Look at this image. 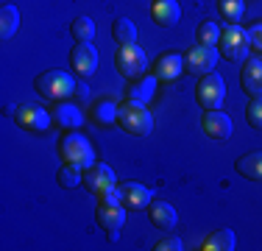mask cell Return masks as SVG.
Wrapping results in <instances>:
<instances>
[{
	"label": "cell",
	"instance_id": "cell-1",
	"mask_svg": "<svg viewBox=\"0 0 262 251\" xmlns=\"http://www.w3.org/2000/svg\"><path fill=\"white\" fill-rule=\"evenodd\" d=\"M117 123L126 134H134V137H145L154 131V117L151 112L145 109V103L140 100H126V103L117 106Z\"/></svg>",
	"mask_w": 262,
	"mask_h": 251
},
{
	"label": "cell",
	"instance_id": "cell-2",
	"mask_svg": "<svg viewBox=\"0 0 262 251\" xmlns=\"http://www.w3.org/2000/svg\"><path fill=\"white\" fill-rule=\"evenodd\" d=\"M34 87H36V92H39L42 98L56 100V103H61L64 98H70L73 92L78 90L76 78H73L70 73H64V70H45L42 75H36Z\"/></svg>",
	"mask_w": 262,
	"mask_h": 251
},
{
	"label": "cell",
	"instance_id": "cell-3",
	"mask_svg": "<svg viewBox=\"0 0 262 251\" xmlns=\"http://www.w3.org/2000/svg\"><path fill=\"white\" fill-rule=\"evenodd\" d=\"M59 154L67 165H76L81 171L95 165V151H92L90 140L84 134H64L59 142Z\"/></svg>",
	"mask_w": 262,
	"mask_h": 251
},
{
	"label": "cell",
	"instance_id": "cell-4",
	"mask_svg": "<svg viewBox=\"0 0 262 251\" xmlns=\"http://www.w3.org/2000/svg\"><path fill=\"white\" fill-rule=\"evenodd\" d=\"M248 50H251V39H248V31L240 25H229L221 31V42H217V53L229 61H246Z\"/></svg>",
	"mask_w": 262,
	"mask_h": 251
},
{
	"label": "cell",
	"instance_id": "cell-5",
	"mask_svg": "<svg viewBox=\"0 0 262 251\" xmlns=\"http://www.w3.org/2000/svg\"><path fill=\"white\" fill-rule=\"evenodd\" d=\"M115 65H117V70H120L123 78L137 81L148 70V56H145V50L137 48V45H120V50H117V56H115Z\"/></svg>",
	"mask_w": 262,
	"mask_h": 251
},
{
	"label": "cell",
	"instance_id": "cell-6",
	"mask_svg": "<svg viewBox=\"0 0 262 251\" xmlns=\"http://www.w3.org/2000/svg\"><path fill=\"white\" fill-rule=\"evenodd\" d=\"M226 100V81L217 73H207L198 84V103L204 109H221Z\"/></svg>",
	"mask_w": 262,
	"mask_h": 251
},
{
	"label": "cell",
	"instance_id": "cell-7",
	"mask_svg": "<svg viewBox=\"0 0 262 251\" xmlns=\"http://www.w3.org/2000/svg\"><path fill=\"white\" fill-rule=\"evenodd\" d=\"M14 120L26 131H48L53 123V117H51V112H45L42 106L26 103V106H17L14 109Z\"/></svg>",
	"mask_w": 262,
	"mask_h": 251
},
{
	"label": "cell",
	"instance_id": "cell-8",
	"mask_svg": "<svg viewBox=\"0 0 262 251\" xmlns=\"http://www.w3.org/2000/svg\"><path fill=\"white\" fill-rule=\"evenodd\" d=\"M215 65H217V48L215 45H195L184 56V70L198 73V75L215 73Z\"/></svg>",
	"mask_w": 262,
	"mask_h": 251
},
{
	"label": "cell",
	"instance_id": "cell-9",
	"mask_svg": "<svg viewBox=\"0 0 262 251\" xmlns=\"http://www.w3.org/2000/svg\"><path fill=\"white\" fill-rule=\"evenodd\" d=\"M204 134L212 137V140H229L232 137V117L226 115V112H221V109H207V115H204Z\"/></svg>",
	"mask_w": 262,
	"mask_h": 251
},
{
	"label": "cell",
	"instance_id": "cell-10",
	"mask_svg": "<svg viewBox=\"0 0 262 251\" xmlns=\"http://www.w3.org/2000/svg\"><path fill=\"white\" fill-rule=\"evenodd\" d=\"M84 187L90 193H95V196H101L109 187H115V171H112L109 165H103V162H95V165L86 168V173H84Z\"/></svg>",
	"mask_w": 262,
	"mask_h": 251
},
{
	"label": "cell",
	"instance_id": "cell-11",
	"mask_svg": "<svg viewBox=\"0 0 262 251\" xmlns=\"http://www.w3.org/2000/svg\"><path fill=\"white\" fill-rule=\"evenodd\" d=\"M70 65L78 75H92L98 70V50L92 48V42H78L70 53Z\"/></svg>",
	"mask_w": 262,
	"mask_h": 251
},
{
	"label": "cell",
	"instance_id": "cell-12",
	"mask_svg": "<svg viewBox=\"0 0 262 251\" xmlns=\"http://www.w3.org/2000/svg\"><path fill=\"white\" fill-rule=\"evenodd\" d=\"M120 204L126 206L128 212H140L151 206V190L137 181H128V184H120Z\"/></svg>",
	"mask_w": 262,
	"mask_h": 251
},
{
	"label": "cell",
	"instance_id": "cell-13",
	"mask_svg": "<svg viewBox=\"0 0 262 251\" xmlns=\"http://www.w3.org/2000/svg\"><path fill=\"white\" fill-rule=\"evenodd\" d=\"M240 81H243V90L251 98H262V59H246Z\"/></svg>",
	"mask_w": 262,
	"mask_h": 251
},
{
	"label": "cell",
	"instance_id": "cell-14",
	"mask_svg": "<svg viewBox=\"0 0 262 251\" xmlns=\"http://www.w3.org/2000/svg\"><path fill=\"white\" fill-rule=\"evenodd\" d=\"M95 218H98V223H101L103 232H120L123 221H126V206L123 204H103L101 201Z\"/></svg>",
	"mask_w": 262,
	"mask_h": 251
},
{
	"label": "cell",
	"instance_id": "cell-15",
	"mask_svg": "<svg viewBox=\"0 0 262 251\" xmlns=\"http://www.w3.org/2000/svg\"><path fill=\"white\" fill-rule=\"evenodd\" d=\"M151 17L157 25H162V28H170V25H176L179 17H182V6H179V0H154Z\"/></svg>",
	"mask_w": 262,
	"mask_h": 251
},
{
	"label": "cell",
	"instance_id": "cell-16",
	"mask_svg": "<svg viewBox=\"0 0 262 251\" xmlns=\"http://www.w3.org/2000/svg\"><path fill=\"white\" fill-rule=\"evenodd\" d=\"M154 73H157V78H162V81H176L179 75L184 73V59L179 53H165L157 59Z\"/></svg>",
	"mask_w": 262,
	"mask_h": 251
},
{
	"label": "cell",
	"instance_id": "cell-17",
	"mask_svg": "<svg viewBox=\"0 0 262 251\" xmlns=\"http://www.w3.org/2000/svg\"><path fill=\"white\" fill-rule=\"evenodd\" d=\"M148 218H151V223L157 226V229H173V226L179 223L176 210H173L167 201H151V206H148Z\"/></svg>",
	"mask_w": 262,
	"mask_h": 251
},
{
	"label": "cell",
	"instance_id": "cell-18",
	"mask_svg": "<svg viewBox=\"0 0 262 251\" xmlns=\"http://www.w3.org/2000/svg\"><path fill=\"white\" fill-rule=\"evenodd\" d=\"M53 120L61 126V129H70V131H76L81 123H84V112L78 109L76 103H59L53 109Z\"/></svg>",
	"mask_w": 262,
	"mask_h": 251
},
{
	"label": "cell",
	"instance_id": "cell-19",
	"mask_svg": "<svg viewBox=\"0 0 262 251\" xmlns=\"http://www.w3.org/2000/svg\"><path fill=\"white\" fill-rule=\"evenodd\" d=\"M234 168L240 176H246V179H251V181H259L262 179V151H251V154L240 156V159L234 162Z\"/></svg>",
	"mask_w": 262,
	"mask_h": 251
},
{
	"label": "cell",
	"instance_id": "cell-20",
	"mask_svg": "<svg viewBox=\"0 0 262 251\" xmlns=\"http://www.w3.org/2000/svg\"><path fill=\"white\" fill-rule=\"evenodd\" d=\"M237 248V237L232 229H217L212 232L204 243V251H234Z\"/></svg>",
	"mask_w": 262,
	"mask_h": 251
},
{
	"label": "cell",
	"instance_id": "cell-21",
	"mask_svg": "<svg viewBox=\"0 0 262 251\" xmlns=\"http://www.w3.org/2000/svg\"><path fill=\"white\" fill-rule=\"evenodd\" d=\"M17 28H20V11H17V6H3L0 9V39H11V36L17 34Z\"/></svg>",
	"mask_w": 262,
	"mask_h": 251
},
{
	"label": "cell",
	"instance_id": "cell-22",
	"mask_svg": "<svg viewBox=\"0 0 262 251\" xmlns=\"http://www.w3.org/2000/svg\"><path fill=\"white\" fill-rule=\"evenodd\" d=\"M112 36H115L117 45H134L137 42V25L123 17V20H117L112 25Z\"/></svg>",
	"mask_w": 262,
	"mask_h": 251
},
{
	"label": "cell",
	"instance_id": "cell-23",
	"mask_svg": "<svg viewBox=\"0 0 262 251\" xmlns=\"http://www.w3.org/2000/svg\"><path fill=\"white\" fill-rule=\"evenodd\" d=\"M154 90H157V78H151V75H142V78H137V84L128 90V98L145 103V100L154 98Z\"/></svg>",
	"mask_w": 262,
	"mask_h": 251
},
{
	"label": "cell",
	"instance_id": "cell-24",
	"mask_svg": "<svg viewBox=\"0 0 262 251\" xmlns=\"http://www.w3.org/2000/svg\"><path fill=\"white\" fill-rule=\"evenodd\" d=\"M243 11H246V3L243 0H217V14L223 17V23H240Z\"/></svg>",
	"mask_w": 262,
	"mask_h": 251
},
{
	"label": "cell",
	"instance_id": "cell-25",
	"mask_svg": "<svg viewBox=\"0 0 262 251\" xmlns=\"http://www.w3.org/2000/svg\"><path fill=\"white\" fill-rule=\"evenodd\" d=\"M92 117L101 126H112L117 120V103H112V100H98L95 109H92Z\"/></svg>",
	"mask_w": 262,
	"mask_h": 251
},
{
	"label": "cell",
	"instance_id": "cell-26",
	"mask_svg": "<svg viewBox=\"0 0 262 251\" xmlns=\"http://www.w3.org/2000/svg\"><path fill=\"white\" fill-rule=\"evenodd\" d=\"M195 39H198V45H217V42H221V31H217V23L204 20L201 25H198V31H195Z\"/></svg>",
	"mask_w": 262,
	"mask_h": 251
},
{
	"label": "cell",
	"instance_id": "cell-27",
	"mask_svg": "<svg viewBox=\"0 0 262 251\" xmlns=\"http://www.w3.org/2000/svg\"><path fill=\"white\" fill-rule=\"evenodd\" d=\"M73 36H76V42H92L95 39V23H92L90 17L73 20Z\"/></svg>",
	"mask_w": 262,
	"mask_h": 251
},
{
	"label": "cell",
	"instance_id": "cell-28",
	"mask_svg": "<svg viewBox=\"0 0 262 251\" xmlns=\"http://www.w3.org/2000/svg\"><path fill=\"white\" fill-rule=\"evenodd\" d=\"M59 184L61 187H78V184H84V173H81V168H76V165H67L64 162V168L59 171Z\"/></svg>",
	"mask_w": 262,
	"mask_h": 251
},
{
	"label": "cell",
	"instance_id": "cell-29",
	"mask_svg": "<svg viewBox=\"0 0 262 251\" xmlns=\"http://www.w3.org/2000/svg\"><path fill=\"white\" fill-rule=\"evenodd\" d=\"M246 117H248V126H251V129L262 131V98H251V103H248V109H246Z\"/></svg>",
	"mask_w": 262,
	"mask_h": 251
},
{
	"label": "cell",
	"instance_id": "cell-30",
	"mask_svg": "<svg viewBox=\"0 0 262 251\" xmlns=\"http://www.w3.org/2000/svg\"><path fill=\"white\" fill-rule=\"evenodd\" d=\"M154 248L157 251H182V240H179V237H165V240H159Z\"/></svg>",
	"mask_w": 262,
	"mask_h": 251
},
{
	"label": "cell",
	"instance_id": "cell-31",
	"mask_svg": "<svg viewBox=\"0 0 262 251\" xmlns=\"http://www.w3.org/2000/svg\"><path fill=\"white\" fill-rule=\"evenodd\" d=\"M248 39H251V48L262 50V23H257V25L248 28Z\"/></svg>",
	"mask_w": 262,
	"mask_h": 251
},
{
	"label": "cell",
	"instance_id": "cell-32",
	"mask_svg": "<svg viewBox=\"0 0 262 251\" xmlns=\"http://www.w3.org/2000/svg\"><path fill=\"white\" fill-rule=\"evenodd\" d=\"M103 204H120V187H109L106 193H101Z\"/></svg>",
	"mask_w": 262,
	"mask_h": 251
}]
</instances>
